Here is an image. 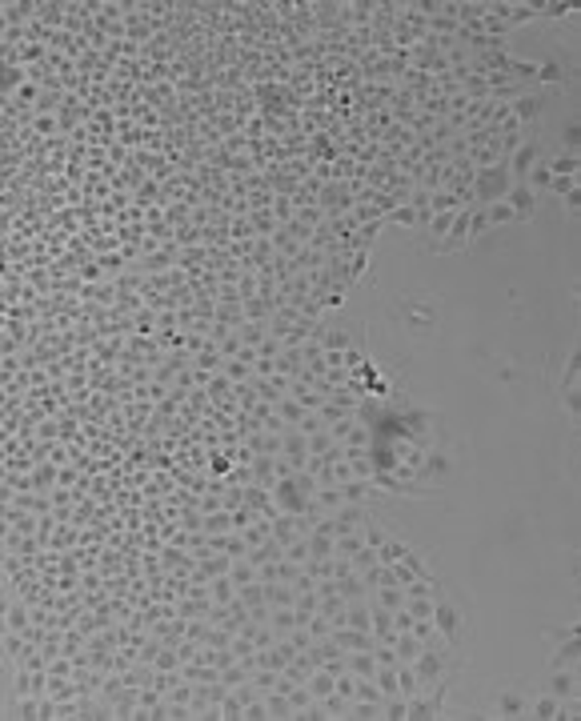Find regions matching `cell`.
Segmentation results:
<instances>
[{
    "label": "cell",
    "mask_w": 581,
    "mask_h": 721,
    "mask_svg": "<svg viewBox=\"0 0 581 721\" xmlns=\"http://www.w3.org/2000/svg\"><path fill=\"white\" fill-rule=\"evenodd\" d=\"M429 621L441 629L445 645H457V641H461V625H465V617H461V609H457L453 597H437V605L429 609Z\"/></svg>",
    "instance_id": "6da1fadb"
},
{
    "label": "cell",
    "mask_w": 581,
    "mask_h": 721,
    "mask_svg": "<svg viewBox=\"0 0 581 721\" xmlns=\"http://www.w3.org/2000/svg\"><path fill=\"white\" fill-rule=\"evenodd\" d=\"M578 361H581V352L573 349V352H569V361H565L561 385H557V401H561L569 425H578V417H581V409H578Z\"/></svg>",
    "instance_id": "7a4b0ae2"
},
{
    "label": "cell",
    "mask_w": 581,
    "mask_h": 721,
    "mask_svg": "<svg viewBox=\"0 0 581 721\" xmlns=\"http://www.w3.org/2000/svg\"><path fill=\"white\" fill-rule=\"evenodd\" d=\"M505 205L513 208V221H529L533 208H537V192H533L525 180H513L509 192H505Z\"/></svg>",
    "instance_id": "3957f363"
},
{
    "label": "cell",
    "mask_w": 581,
    "mask_h": 721,
    "mask_svg": "<svg viewBox=\"0 0 581 721\" xmlns=\"http://www.w3.org/2000/svg\"><path fill=\"white\" fill-rule=\"evenodd\" d=\"M509 173L505 169H485L481 180H477V192H481V205H493V201H505V192H509Z\"/></svg>",
    "instance_id": "277c9868"
},
{
    "label": "cell",
    "mask_w": 581,
    "mask_h": 721,
    "mask_svg": "<svg viewBox=\"0 0 581 721\" xmlns=\"http://www.w3.org/2000/svg\"><path fill=\"white\" fill-rule=\"evenodd\" d=\"M533 160H537V144H525V148H517L513 160H509V180H525V176L533 173Z\"/></svg>",
    "instance_id": "5b68a950"
},
{
    "label": "cell",
    "mask_w": 581,
    "mask_h": 721,
    "mask_svg": "<svg viewBox=\"0 0 581 721\" xmlns=\"http://www.w3.org/2000/svg\"><path fill=\"white\" fill-rule=\"evenodd\" d=\"M525 718H557V697L553 693H541V697H533L529 705H525Z\"/></svg>",
    "instance_id": "8992f818"
},
{
    "label": "cell",
    "mask_w": 581,
    "mask_h": 721,
    "mask_svg": "<svg viewBox=\"0 0 581 721\" xmlns=\"http://www.w3.org/2000/svg\"><path fill=\"white\" fill-rule=\"evenodd\" d=\"M497 705H501V713H505V718H525V697H521V693H509V689H505V693H501L497 697Z\"/></svg>",
    "instance_id": "52a82bcc"
},
{
    "label": "cell",
    "mask_w": 581,
    "mask_h": 721,
    "mask_svg": "<svg viewBox=\"0 0 581 721\" xmlns=\"http://www.w3.org/2000/svg\"><path fill=\"white\" fill-rule=\"evenodd\" d=\"M549 169H553V176H578V157H573V153H561Z\"/></svg>",
    "instance_id": "ba28073f"
},
{
    "label": "cell",
    "mask_w": 581,
    "mask_h": 721,
    "mask_svg": "<svg viewBox=\"0 0 581 721\" xmlns=\"http://www.w3.org/2000/svg\"><path fill=\"white\" fill-rule=\"evenodd\" d=\"M513 112L521 116V121H533V116L541 112V100H537V96H521V100L513 104Z\"/></svg>",
    "instance_id": "9c48e42d"
},
{
    "label": "cell",
    "mask_w": 581,
    "mask_h": 721,
    "mask_svg": "<svg viewBox=\"0 0 581 721\" xmlns=\"http://www.w3.org/2000/svg\"><path fill=\"white\" fill-rule=\"evenodd\" d=\"M578 144H581V128H578V125H565V128H561V148L578 157Z\"/></svg>",
    "instance_id": "30bf717a"
},
{
    "label": "cell",
    "mask_w": 581,
    "mask_h": 721,
    "mask_svg": "<svg viewBox=\"0 0 581 721\" xmlns=\"http://www.w3.org/2000/svg\"><path fill=\"white\" fill-rule=\"evenodd\" d=\"M537 72H541V80H549V84H557V80H565V72H561V64H557V61H545V64H541V68H537Z\"/></svg>",
    "instance_id": "8fae6325"
},
{
    "label": "cell",
    "mask_w": 581,
    "mask_h": 721,
    "mask_svg": "<svg viewBox=\"0 0 581 721\" xmlns=\"http://www.w3.org/2000/svg\"><path fill=\"white\" fill-rule=\"evenodd\" d=\"M549 189L561 192V196H569V192H578V185H573V176H553V180H549Z\"/></svg>",
    "instance_id": "7c38bea8"
},
{
    "label": "cell",
    "mask_w": 581,
    "mask_h": 721,
    "mask_svg": "<svg viewBox=\"0 0 581 721\" xmlns=\"http://www.w3.org/2000/svg\"><path fill=\"white\" fill-rule=\"evenodd\" d=\"M578 201H581L578 192H569V196H565V212H569V217H578Z\"/></svg>",
    "instance_id": "4fadbf2b"
}]
</instances>
